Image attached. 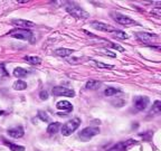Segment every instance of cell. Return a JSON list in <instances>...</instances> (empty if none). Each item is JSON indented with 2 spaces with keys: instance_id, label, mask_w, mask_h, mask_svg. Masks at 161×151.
<instances>
[{
  "instance_id": "6da1fadb",
  "label": "cell",
  "mask_w": 161,
  "mask_h": 151,
  "mask_svg": "<svg viewBox=\"0 0 161 151\" xmlns=\"http://www.w3.org/2000/svg\"><path fill=\"white\" fill-rule=\"evenodd\" d=\"M80 125V119L74 117V119L67 121L66 123L63 124V127L60 128V132H62L63 135L68 137V135H70L72 133H74V132L78 129Z\"/></svg>"
},
{
  "instance_id": "7a4b0ae2",
  "label": "cell",
  "mask_w": 161,
  "mask_h": 151,
  "mask_svg": "<svg viewBox=\"0 0 161 151\" xmlns=\"http://www.w3.org/2000/svg\"><path fill=\"white\" fill-rule=\"evenodd\" d=\"M66 11L76 19H87V18H90V13L85 11L83 8H80V6L75 5V3L68 5L66 7Z\"/></svg>"
},
{
  "instance_id": "3957f363",
  "label": "cell",
  "mask_w": 161,
  "mask_h": 151,
  "mask_svg": "<svg viewBox=\"0 0 161 151\" xmlns=\"http://www.w3.org/2000/svg\"><path fill=\"white\" fill-rule=\"evenodd\" d=\"M8 35L17 39L28 40V41H34V34L28 29H13L10 30Z\"/></svg>"
},
{
  "instance_id": "277c9868",
  "label": "cell",
  "mask_w": 161,
  "mask_h": 151,
  "mask_svg": "<svg viewBox=\"0 0 161 151\" xmlns=\"http://www.w3.org/2000/svg\"><path fill=\"white\" fill-rule=\"evenodd\" d=\"M112 18H113L117 23L122 26L130 27V26H139V23H137L134 19H131L130 17L124 16L120 13H112Z\"/></svg>"
},
{
  "instance_id": "5b68a950",
  "label": "cell",
  "mask_w": 161,
  "mask_h": 151,
  "mask_svg": "<svg viewBox=\"0 0 161 151\" xmlns=\"http://www.w3.org/2000/svg\"><path fill=\"white\" fill-rule=\"evenodd\" d=\"M100 133V129L96 127H87L85 129L80 131V134H78V137L82 141H88L91 140L93 137L97 135V134Z\"/></svg>"
},
{
  "instance_id": "8992f818",
  "label": "cell",
  "mask_w": 161,
  "mask_h": 151,
  "mask_svg": "<svg viewBox=\"0 0 161 151\" xmlns=\"http://www.w3.org/2000/svg\"><path fill=\"white\" fill-rule=\"evenodd\" d=\"M150 103V100L148 96H135L133 100V106L135 109V111H143L145 110Z\"/></svg>"
},
{
  "instance_id": "52a82bcc",
  "label": "cell",
  "mask_w": 161,
  "mask_h": 151,
  "mask_svg": "<svg viewBox=\"0 0 161 151\" xmlns=\"http://www.w3.org/2000/svg\"><path fill=\"white\" fill-rule=\"evenodd\" d=\"M52 93L55 96H66V97H73L75 96V91L67 88V87L63 86H55L52 90Z\"/></svg>"
},
{
  "instance_id": "ba28073f",
  "label": "cell",
  "mask_w": 161,
  "mask_h": 151,
  "mask_svg": "<svg viewBox=\"0 0 161 151\" xmlns=\"http://www.w3.org/2000/svg\"><path fill=\"white\" fill-rule=\"evenodd\" d=\"M135 36H137V38L140 41L145 44L153 43L154 40L158 39L157 34H152V33H135Z\"/></svg>"
},
{
  "instance_id": "9c48e42d",
  "label": "cell",
  "mask_w": 161,
  "mask_h": 151,
  "mask_svg": "<svg viewBox=\"0 0 161 151\" xmlns=\"http://www.w3.org/2000/svg\"><path fill=\"white\" fill-rule=\"evenodd\" d=\"M135 143V141L133 140H127V141H120L115 143L114 146L107 149V151H125L129 147H131L132 144Z\"/></svg>"
},
{
  "instance_id": "30bf717a",
  "label": "cell",
  "mask_w": 161,
  "mask_h": 151,
  "mask_svg": "<svg viewBox=\"0 0 161 151\" xmlns=\"http://www.w3.org/2000/svg\"><path fill=\"white\" fill-rule=\"evenodd\" d=\"M11 23H13V26L18 27V29H28V28H33L35 26V23L33 21L25 19H13L11 20Z\"/></svg>"
},
{
  "instance_id": "8fae6325",
  "label": "cell",
  "mask_w": 161,
  "mask_h": 151,
  "mask_svg": "<svg viewBox=\"0 0 161 151\" xmlns=\"http://www.w3.org/2000/svg\"><path fill=\"white\" fill-rule=\"evenodd\" d=\"M91 26L93 27L94 29L101 30V31H115L114 28H112V27L106 25V23H101V21H92V23H91Z\"/></svg>"
},
{
  "instance_id": "7c38bea8",
  "label": "cell",
  "mask_w": 161,
  "mask_h": 151,
  "mask_svg": "<svg viewBox=\"0 0 161 151\" xmlns=\"http://www.w3.org/2000/svg\"><path fill=\"white\" fill-rule=\"evenodd\" d=\"M8 134H9L10 137L18 139V138L23 137L25 130H23V128L21 127V125H18V127H13V128H11V129H9V130H8Z\"/></svg>"
},
{
  "instance_id": "4fadbf2b",
  "label": "cell",
  "mask_w": 161,
  "mask_h": 151,
  "mask_svg": "<svg viewBox=\"0 0 161 151\" xmlns=\"http://www.w3.org/2000/svg\"><path fill=\"white\" fill-rule=\"evenodd\" d=\"M56 107L58 110L67 111V112H70V111L73 110V105H72L68 101H59V102L56 104Z\"/></svg>"
},
{
  "instance_id": "5bb4252c",
  "label": "cell",
  "mask_w": 161,
  "mask_h": 151,
  "mask_svg": "<svg viewBox=\"0 0 161 151\" xmlns=\"http://www.w3.org/2000/svg\"><path fill=\"white\" fill-rule=\"evenodd\" d=\"M2 142H3V144L7 146L11 151H25V147H23V146H18V144H15V143H11V142H9L8 140H6V139H3Z\"/></svg>"
},
{
  "instance_id": "9a60e30c",
  "label": "cell",
  "mask_w": 161,
  "mask_h": 151,
  "mask_svg": "<svg viewBox=\"0 0 161 151\" xmlns=\"http://www.w3.org/2000/svg\"><path fill=\"white\" fill-rule=\"evenodd\" d=\"M161 112V102L160 101H156L152 105V109L150 110L149 114H150L151 117H154V115H159Z\"/></svg>"
},
{
  "instance_id": "2e32d148",
  "label": "cell",
  "mask_w": 161,
  "mask_h": 151,
  "mask_svg": "<svg viewBox=\"0 0 161 151\" xmlns=\"http://www.w3.org/2000/svg\"><path fill=\"white\" fill-rule=\"evenodd\" d=\"M28 74H29V72L23 68V67H17V68L13 70V76L18 77V78H23V77L27 76Z\"/></svg>"
},
{
  "instance_id": "e0dca14e",
  "label": "cell",
  "mask_w": 161,
  "mask_h": 151,
  "mask_svg": "<svg viewBox=\"0 0 161 151\" xmlns=\"http://www.w3.org/2000/svg\"><path fill=\"white\" fill-rule=\"evenodd\" d=\"M23 59L26 60L28 64H31V65H39V64H41V58L38 56H25Z\"/></svg>"
},
{
  "instance_id": "ac0fdd59",
  "label": "cell",
  "mask_w": 161,
  "mask_h": 151,
  "mask_svg": "<svg viewBox=\"0 0 161 151\" xmlns=\"http://www.w3.org/2000/svg\"><path fill=\"white\" fill-rule=\"evenodd\" d=\"M74 50L73 49H70V48H58V49L55 50V54L58 55L60 57H66V56H70L73 54Z\"/></svg>"
},
{
  "instance_id": "d6986e66",
  "label": "cell",
  "mask_w": 161,
  "mask_h": 151,
  "mask_svg": "<svg viewBox=\"0 0 161 151\" xmlns=\"http://www.w3.org/2000/svg\"><path fill=\"white\" fill-rule=\"evenodd\" d=\"M102 85V83L101 82H98V81H95V80H91L88 81L86 83V85H85V88L86 90H97L98 87Z\"/></svg>"
},
{
  "instance_id": "ffe728a7",
  "label": "cell",
  "mask_w": 161,
  "mask_h": 151,
  "mask_svg": "<svg viewBox=\"0 0 161 151\" xmlns=\"http://www.w3.org/2000/svg\"><path fill=\"white\" fill-rule=\"evenodd\" d=\"M59 128H60L59 122H53V123H50L49 125H48V128H47V132H48L49 134H55L58 132Z\"/></svg>"
},
{
  "instance_id": "44dd1931",
  "label": "cell",
  "mask_w": 161,
  "mask_h": 151,
  "mask_svg": "<svg viewBox=\"0 0 161 151\" xmlns=\"http://www.w3.org/2000/svg\"><path fill=\"white\" fill-rule=\"evenodd\" d=\"M13 90H16V91H23V90H26L27 83L21 80H18L13 83Z\"/></svg>"
},
{
  "instance_id": "7402d4cb",
  "label": "cell",
  "mask_w": 161,
  "mask_h": 151,
  "mask_svg": "<svg viewBox=\"0 0 161 151\" xmlns=\"http://www.w3.org/2000/svg\"><path fill=\"white\" fill-rule=\"evenodd\" d=\"M121 90L120 88H116V87H107L106 90L104 91V95L105 96H113V95H115L116 93H120Z\"/></svg>"
},
{
  "instance_id": "603a6c76",
  "label": "cell",
  "mask_w": 161,
  "mask_h": 151,
  "mask_svg": "<svg viewBox=\"0 0 161 151\" xmlns=\"http://www.w3.org/2000/svg\"><path fill=\"white\" fill-rule=\"evenodd\" d=\"M38 117H39L43 122H49L50 121L49 115H48L45 111H38Z\"/></svg>"
},
{
  "instance_id": "cb8c5ba5",
  "label": "cell",
  "mask_w": 161,
  "mask_h": 151,
  "mask_svg": "<svg viewBox=\"0 0 161 151\" xmlns=\"http://www.w3.org/2000/svg\"><path fill=\"white\" fill-rule=\"evenodd\" d=\"M94 65L98 68H107V70H112L113 68V65H109V64H104V63H101V62H96V60H93Z\"/></svg>"
},
{
  "instance_id": "d4e9b609",
  "label": "cell",
  "mask_w": 161,
  "mask_h": 151,
  "mask_svg": "<svg viewBox=\"0 0 161 151\" xmlns=\"http://www.w3.org/2000/svg\"><path fill=\"white\" fill-rule=\"evenodd\" d=\"M114 36L119 37L121 39H127L129 38V35H127V33H124L122 30H115L114 31Z\"/></svg>"
},
{
  "instance_id": "484cf974",
  "label": "cell",
  "mask_w": 161,
  "mask_h": 151,
  "mask_svg": "<svg viewBox=\"0 0 161 151\" xmlns=\"http://www.w3.org/2000/svg\"><path fill=\"white\" fill-rule=\"evenodd\" d=\"M39 97H40V100H48V93H47V91H41L39 93Z\"/></svg>"
},
{
  "instance_id": "4316f807",
  "label": "cell",
  "mask_w": 161,
  "mask_h": 151,
  "mask_svg": "<svg viewBox=\"0 0 161 151\" xmlns=\"http://www.w3.org/2000/svg\"><path fill=\"white\" fill-rule=\"evenodd\" d=\"M111 46H112V48H114V49L119 50V52H122V53L124 52V48H123V47L120 46V45H117V44H111Z\"/></svg>"
},
{
  "instance_id": "83f0119b",
  "label": "cell",
  "mask_w": 161,
  "mask_h": 151,
  "mask_svg": "<svg viewBox=\"0 0 161 151\" xmlns=\"http://www.w3.org/2000/svg\"><path fill=\"white\" fill-rule=\"evenodd\" d=\"M0 70H1L5 75H8V73H7L6 70H5V67H3V64H0Z\"/></svg>"
},
{
  "instance_id": "f1b7e54d",
  "label": "cell",
  "mask_w": 161,
  "mask_h": 151,
  "mask_svg": "<svg viewBox=\"0 0 161 151\" xmlns=\"http://www.w3.org/2000/svg\"><path fill=\"white\" fill-rule=\"evenodd\" d=\"M104 52H105V54H109V55H110V56H115V54H113V53H110V50H104Z\"/></svg>"
},
{
  "instance_id": "f546056e",
  "label": "cell",
  "mask_w": 161,
  "mask_h": 151,
  "mask_svg": "<svg viewBox=\"0 0 161 151\" xmlns=\"http://www.w3.org/2000/svg\"><path fill=\"white\" fill-rule=\"evenodd\" d=\"M3 113H5V112H3V111H0V115H2Z\"/></svg>"
}]
</instances>
